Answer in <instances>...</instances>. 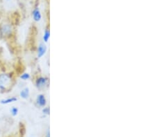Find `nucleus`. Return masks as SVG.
I'll return each instance as SVG.
<instances>
[{"label": "nucleus", "instance_id": "1", "mask_svg": "<svg viewBox=\"0 0 156 137\" xmlns=\"http://www.w3.org/2000/svg\"><path fill=\"white\" fill-rule=\"evenodd\" d=\"M12 78L9 74H0V91H6L11 84Z\"/></svg>", "mask_w": 156, "mask_h": 137}, {"label": "nucleus", "instance_id": "7", "mask_svg": "<svg viewBox=\"0 0 156 137\" xmlns=\"http://www.w3.org/2000/svg\"><path fill=\"white\" fill-rule=\"evenodd\" d=\"M20 96L22 98L27 99L30 96V91L28 87H25L20 92Z\"/></svg>", "mask_w": 156, "mask_h": 137}, {"label": "nucleus", "instance_id": "6", "mask_svg": "<svg viewBox=\"0 0 156 137\" xmlns=\"http://www.w3.org/2000/svg\"><path fill=\"white\" fill-rule=\"evenodd\" d=\"M36 103L37 104V105L40 107H44L46 105L47 100L45 98L44 96L42 95V94H39V95H37L36 98Z\"/></svg>", "mask_w": 156, "mask_h": 137}, {"label": "nucleus", "instance_id": "10", "mask_svg": "<svg viewBox=\"0 0 156 137\" xmlns=\"http://www.w3.org/2000/svg\"><path fill=\"white\" fill-rule=\"evenodd\" d=\"M10 112H11V114L12 116H16L19 112V109L16 107H12L11 110H10Z\"/></svg>", "mask_w": 156, "mask_h": 137}, {"label": "nucleus", "instance_id": "11", "mask_svg": "<svg viewBox=\"0 0 156 137\" xmlns=\"http://www.w3.org/2000/svg\"><path fill=\"white\" fill-rule=\"evenodd\" d=\"M20 78H21L22 80H28L30 78H31V76L28 73H24L22 74L21 76H20Z\"/></svg>", "mask_w": 156, "mask_h": 137}, {"label": "nucleus", "instance_id": "4", "mask_svg": "<svg viewBox=\"0 0 156 137\" xmlns=\"http://www.w3.org/2000/svg\"><path fill=\"white\" fill-rule=\"evenodd\" d=\"M47 52V46L44 43L40 44L38 46V48H37V57L39 58H42L44 55Z\"/></svg>", "mask_w": 156, "mask_h": 137}, {"label": "nucleus", "instance_id": "5", "mask_svg": "<svg viewBox=\"0 0 156 137\" xmlns=\"http://www.w3.org/2000/svg\"><path fill=\"white\" fill-rule=\"evenodd\" d=\"M47 79L44 77H40L36 80V85L37 88L41 89L46 85Z\"/></svg>", "mask_w": 156, "mask_h": 137}, {"label": "nucleus", "instance_id": "8", "mask_svg": "<svg viewBox=\"0 0 156 137\" xmlns=\"http://www.w3.org/2000/svg\"><path fill=\"white\" fill-rule=\"evenodd\" d=\"M17 101V98L16 97H11V98H4L2 99L0 101V103L2 104H8L10 103H14V102H16Z\"/></svg>", "mask_w": 156, "mask_h": 137}, {"label": "nucleus", "instance_id": "9", "mask_svg": "<svg viewBox=\"0 0 156 137\" xmlns=\"http://www.w3.org/2000/svg\"><path fill=\"white\" fill-rule=\"evenodd\" d=\"M49 37H50V32L48 29L45 30L44 31V36H43V40L44 42H47L49 40Z\"/></svg>", "mask_w": 156, "mask_h": 137}, {"label": "nucleus", "instance_id": "3", "mask_svg": "<svg viewBox=\"0 0 156 137\" xmlns=\"http://www.w3.org/2000/svg\"><path fill=\"white\" fill-rule=\"evenodd\" d=\"M32 16L33 19H34V21L36 22H40L42 19V14L41 12H40L39 8H35L32 11Z\"/></svg>", "mask_w": 156, "mask_h": 137}, {"label": "nucleus", "instance_id": "12", "mask_svg": "<svg viewBox=\"0 0 156 137\" xmlns=\"http://www.w3.org/2000/svg\"><path fill=\"white\" fill-rule=\"evenodd\" d=\"M42 112H43L44 114H47V115H48V114H49V109L48 108H45L43 109Z\"/></svg>", "mask_w": 156, "mask_h": 137}, {"label": "nucleus", "instance_id": "13", "mask_svg": "<svg viewBox=\"0 0 156 137\" xmlns=\"http://www.w3.org/2000/svg\"><path fill=\"white\" fill-rule=\"evenodd\" d=\"M7 1H10V0H7Z\"/></svg>", "mask_w": 156, "mask_h": 137}, {"label": "nucleus", "instance_id": "2", "mask_svg": "<svg viewBox=\"0 0 156 137\" xmlns=\"http://www.w3.org/2000/svg\"><path fill=\"white\" fill-rule=\"evenodd\" d=\"M12 27L9 24H4L0 26V34L2 36L6 37L11 34Z\"/></svg>", "mask_w": 156, "mask_h": 137}]
</instances>
